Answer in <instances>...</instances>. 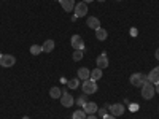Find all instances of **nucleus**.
<instances>
[{
	"label": "nucleus",
	"mask_w": 159,
	"mask_h": 119,
	"mask_svg": "<svg viewBox=\"0 0 159 119\" xmlns=\"http://www.w3.org/2000/svg\"><path fill=\"white\" fill-rule=\"evenodd\" d=\"M156 94V90H154V84H151L148 81V78L143 81V86H142V97L145 100H151Z\"/></svg>",
	"instance_id": "obj_1"
},
{
	"label": "nucleus",
	"mask_w": 159,
	"mask_h": 119,
	"mask_svg": "<svg viewBox=\"0 0 159 119\" xmlns=\"http://www.w3.org/2000/svg\"><path fill=\"white\" fill-rule=\"evenodd\" d=\"M81 89H83V94L89 95V94H96L97 89H99V86H97V83L94 81V79L89 78V79H86V81H83Z\"/></svg>",
	"instance_id": "obj_2"
},
{
	"label": "nucleus",
	"mask_w": 159,
	"mask_h": 119,
	"mask_svg": "<svg viewBox=\"0 0 159 119\" xmlns=\"http://www.w3.org/2000/svg\"><path fill=\"white\" fill-rule=\"evenodd\" d=\"M15 64H16V59H15V56H11V54H2V57H0V65L5 67V68L13 67Z\"/></svg>",
	"instance_id": "obj_3"
},
{
	"label": "nucleus",
	"mask_w": 159,
	"mask_h": 119,
	"mask_svg": "<svg viewBox=\"0 0 159 119\" xmlns=\"http://www.w3.org/2000/svg\"><path fill=\"white\" fill-rule=\"evenodd\" d=\"M73 11H75V16H76V18H83V16H86V15H88V3H84V2L76 3L75 8H73Z\"/></svg>",
	"instance_id": "obj_4"
},
{
	"label": "nucleus",
	"mask_w": 159,
	"mask_h": 119,
	"mask_svg": "<svg viewBox=\"0 0 159 119\" xmlns=\"http://www.w3.org/2000/svg\"><path fill=\"white\" fill-rule=\"evenodd\" d=\"M61 103H62V107H65V108H70L72 105L75 103V99L70 95V94H67V90H62V95H61Z\"/></svg>",
	"instance_id": "obj_5"
},
{
	"label": "nucleus",
	"mask_w": 159,
	"mask_h": 119,
	"mask_svg": "<svg viewBox=\"0 0 159 119\" xmlns=\"http://www.w3.org/2000/svg\"><path fill=\"white\" fill-rule=\"evenodd\" d=\"M70 43H72V48H75V51H83L84 49V40L81 38V35H73Z\"/></svg>",
	"instance_id": "obj_6"
},
{
	"label": "nucleus",
	"mask_w": 159,
	"mask_h": 119,
	"mask_svg": "<svg viewBox=\"0 0 159 119\" xmlns=\"http://www.w3.org/2000/svg\"><path fill=\"white\" fill-rule=\"evenodd\" d=\"M108 110L111 111V114L116 117V116H123L124 114V105L123 103H113V105H110V107H108Z\"/></svg>",
	"instance_id": "obj_7"
},
{
	"label": "nucleus",
	"mask_w": 159,
	"mask_h": 119,
	"mask_svg": "<svg viewBox=\"0 0 159 119\" xmlns=\"http://www.w3.org/2000/svg\"><path fill=\"white\" fill-rule=\"evenodd\" d=\"M145 79H147V76H143L142 73H134V75L130 76V84L132 86H137V87H142Z\"/></svg>",
	"instance_id": "obj_8"
},
{
	"label": "nucleus",
	"mask_w": 159,
	"mask_h": 119,
	"mask_svg": "<svg viewBox=\"0 0 159 119\" xmlns=\"http://www.w3.org/2000/svg\"><path fill=\"white\" fill-rule=\"evenodd\" d=\"M96 64H97V68H100V70H103V68H107L108 67V57H107V54H100L99 57H97V60H96Z\"/></svg>",
	"instance_id": "obj_9"
},
{
	"label": "nucleus",
	"mask_w": 159,
	"mask_h": 119,
	"mask_svg": "<svg viewBox=\"0 0 159 119\" xmlns=\"http://www.w3.org/2000/svg\"><path fill=\"white\" fill-rule=\"evenodd\" d=\"M76 78H78V79H81V81H86V79L91 78V70L86 68V67H81V68L76 72Z\"/></svg>",
	"instance_id": "obj_10"
},
{
	"label": "nucleus",
	"mask_w": 159,
	"mask_h": 119,
	"mask_svg": "<svg viewBox=\"0 0 159 119\" xmlns=\"http://www.w3.org/2000/svg\"><path fill=\"white\" fill-rule=\"evenodd\" d=\"M59 3H61V7H62V10H65L67 13H70V11H73V8H75V0H59Z\"/></svg>",
	"instance_id": "obj_11"
},
{
	"label": "nucleus",
	"mask_w": 159,
	"mask_h": 119,
	"mask_svg": "<svg viewBox=\"0 0 159 119\" xmlns=\"http://www.w3.org/2000/svg\"><path fill=\"white\" fill-rule=\"evenodd\" d=\"M83 110H84L86 114H96L97 110H99V107H97V103H94V102H88L84 107H83Z\"/></svg>",
	"instance_id": "obj_12"
},
{
	"label": "nucleus",
	"mask_w": 159,
	"mask_h": 119,
	"mask_svg": "<svg viewBox=\"0 0 159 119\" xmlns=\"http://www.w3.org/2000/svg\"><path fill=\"white\" fill-rule=\"evenodd\" d=\"M86 24H88V27H89V29H92V30H97V29L100 27V21H99V18H96V16L88 18Z\"/></svg>",
	"instance_id": "obj_13"
},
{
	"label": "nucleus",
	"mask_w": 159,
	"mask_h": 119,
	"mask_svg": "<svg viewBox=\"0 0 159 119\" xmlns=\"http://www.w3.org/2000/svg\"><path fill=\"white\" fill-rule=\"evenodd\" d=\"M147 78H148V81H150L151 84H157V83H159V73H157L154 68L148 73V76H147Z\"/></svg>",
	"instance_id": "obj_14"
},
{
	"label": "nucleus",
	"mask_w": 159,
	"mask_h": 119,
	"mask_svg": "<svg viewBox=\"0 0 159 119\" xmlns=\"http://www.w3.org/2000/svg\"><path fill=\"white\" fill-rule=\"evenodd\" d=\"M54 46H56V43H54V40H46V42L43 43V52H51L52 49H54Z\"/></svg>",
	"instance_id": "obj_15"
},
{
	"label": "nucleus",
	"mask_w": 159,
	"mask_h": 119,
	"mask_svg": "<svg viewBox=\"0 0 159 119\" xmlns=\"http://www.w3.org/2000/svg\"><path fill=\"white\" fill-rule=\"evenodd\" d=\"M107 37H108V33H107V30H105V29L99 27V29L96 30V38L99 40V42H103V40H107Z\"/></svg>",
	"instance_id": "obj_16"
},
{
	"label": "nucleus",
	"mask_w": 159,
	"mask_h": 119,
	"mask_svg": "<svg viewBox=\"0 0 159 119\" xmlns=\"http://www.w3.org/2000/svg\"><path fill=\"white\" fill-rule=\"evenodd\" d=\"M61 95H62V90L59 89V87H51V90H49V97L51 99H61Z\"/></svg>",
	"instance_id": "obj_17"
},
{
	"label": "nucleus",
	"mask_w": 159,
	"mask_h": 119,
	"mask_svg": "<svg viewBox=\"0 0 159 119\" xmlns=\"http://www.w3.org/2000/svg\"><path fill=\"white\" fill-rule=\"evenodd\" d=\"M86 117H88V114L84 113V110H83V108H81V110L78 108V110L73 113V116H72V119H86Z\"/></svg>",
	"instance_id": "obj_18"
},
{
	"label": "nucleus",
	"mask_w": 159,
	"mask_h": 119,
	"mask_svg": "<svg viewBox=\"0 0 159 119\" xmlns=\"http://www.w3.org/2000/svg\"><path fill=\"white\" fill-rule=\"evenodd\" d=\"M102 70L100 68H94V70H92L91 72V79H94V81H99V79L102 78Z\"/></svg>",
	"instance_id": "obj_19"
},
{
	"label": "nucleus",
	"mask_w": 159,
	"mask_h": 119,
	"mask_svg": "<svg viewBox=\"0 0 159 119\" xmlns=\"http://www.w3.org/2000/svg\"><path fill=\"white\" fill-rule=\"evenodd\" d=\"M88 102H89V100H88V95H86V94H83V95H80V97L76 99V105H78V107H81V108L84 107V105H86Z\"/></svg>",
	"instance_id": "obj_20"
},
{
	"label": "nucleus",
	"mask_w": 159,
	"mask_h": 119,
	"mask_svg": "<svg viewBox=\"0 0 159 119\" xmlns=\"http://www.w3.org/2000/svg\"><path fill=\"white\" fill-rule=\"evenodd\" d=\"M42 51H43V48L40 46V45H32V46H30V54H32V56H38Z\"/></svg>",
	"instance_id": "obj_21"
},
{
	"label": "nucleus",
	"mask_w": 159,
	"mask_h": 119,
	"mask_svg": "<svg viewBox=\"0 0 159 119\" xmlns=\"http://www.w3.org/2000/svg\"><path fill=\"white\" fill-rule=\"evenodd\" d=\"M67 86H69L70 89H76V87L80 86V79H78V78H75V79H70V81H67Z\"/></svg>",
	"instance_id": "obj_22"
},
{
	"label": "nucleus",
	"mask_w": 159,
	"mask_h": 119,
	"mask_svg": "<svg viewBox=\"0 0 159 119\" xmlns=\"http://www.w3.org/2000/svg\"><path fill=\"white\" fill-rule=\"evenodd\" d=\"M83 59V51H75L73 52V60H81Z\"/></svg>",
	"instance_id": "obj_23"
},
{
	"label": "nucleus",
	"mask_w": 159,
	"mask_h": 119,
	"mask_svg": "<svg viewBox=\"0 0 159 119\" xmlns=\"http://www.w3.org/2000/svg\"><path fill=\"white\" fill-rule=\"evenodd\" d=\"M97 114H99L100 117L107 116V111H105V107H103V108H99V110H97Z\"/></svg>",
	"instance_id": "obj_24"
},
{
	"label": "nucleus",
	"mask_w": 159,
	"mask_h": 119,
	"mask_svg": "<svg viewBox=\"0 0 159 119\" xmlns=\"http://www.w3.org/2000/svg\"><path fill=\"white\" fill-rule=\"evenodd\" d=\"M102 119H116V117H115L113 114H107V116H103Z\"/></svg>",
	"instance_id": "obj_25"
},
{
	"label": "nucleus",
	"mask_w": 159,
	"mask_h": 119,
	"mask_svg": "<svg viewBox=\"0 0 159 119\" xmlns=\"http://www.w3.org/2000/svg\"><path fill=\"white\" fill-rule=\"evenodd\" d=\"M154 57H156V60H159V48H157L156 52H154Z\"/></svg>",
	"instance_id": "obj_26"
},
{
	"label": "nucleus",
	"mask_w": 159,
	"mask_h": 119,
	"mask_svg": "<svg viewBox=\"0 0 159 119\" xmlns=\"http://www.w3.org/2000/svg\"><path fill=\"white\" fill-rule=\"evenodd\" d=\"M86 119H97V116H96V114H88Z\"/></svg>",
	"instance_id": "obj_27"
},
{
	"label": "nucleus",
	"mask_w": 159,
	"mask_h": 119,
	"mask_svg": "<svg viewBox=\"0 0 159 119\" xmlns=\"http://www.w3.org/2000/svg\"><path fill=\"white\" fill-rule=\"evenodd\" d=\"M154 86H156V87H154V90H156L157 94H159V83H157V84H154Z\"/></svg>",
	"instance_id": "obj_28"
},
{
	"label": "nucleus",
	"mask_w": 159,
	"mask_h": 119,
	"mask_svg": "<svg viewBox=\"0 0 159 119\" xmlns=\"http://www.w3.org/2000/svg\"><path fill=\"white\" fill-rule=\"evenodd\" d=\"M81 2H84V3H91L92 0H81Z\"/></svg>",
	"instance_id": "obj_29"
},
{
	"label": "nucleus",
	"mask_w": 159,
	"mask_h": 119,
	"mask_svg": "<svg viewBox=\"0 0 159 119\" xmlns=\"http://www.w3.org/2000/svg\"><path fill=\"white\" fill-rule=\"evenodd\" d=\"M154 70H156V72H157V73H159V65H157V67H156V68H154Z\"/></svg>",
	"instance_id": "obj_30"
},
{
	"label": "nucleus",
	"mask_w": 159,
	"mask_h": 119,
	"mask_svg": "<svg viewBox=\"0 0 159 119\" xmlns=\"http://www.w3.org/2000/svg\"><path fill=\"white\" fill-rule=\"evenodd\" d=\"M22 119H30V117H29V116H24V117H22Z\"/></svg>",
	"instance_id": "obj_31"
},
{
	"label": "nucleus",
	"mask_w": 159,
	"mask_h": 119,
	"mask_svg": "<svg viewBox=\"0 0 159 119\" xmlns=\"http://www.w3.org/2000/svg\"><path fill=\"white\" fill-rule=\"evenodd\" d=\"M97 2H105V0H97Z\"/></svg>",
	"instance_id": "obj_32"
},
{
	"label": "nucleus",
	"mask_w": 159,
	"mask_h": 119,
	"mask_svg": "<svg viewBox=\"0 0 159 119\" xmlns=\"http://www.w3.org/2000/svg\"><path fill=\"white\" fill-rule=\"evenodd\" d=\"M116 2H123V0H116Z\"/></svg>",
	"instance_id": "obj_33"
},
{
	"label": "nucleus",
	"mask_w": 159,
	"mask_h": 119,
	"mask_svg": "<svg viewBox=\"0 0 159 119\" xmlns=\"http://www.w3.org/2000/svg\"><path fill=\"white\" fill-rule=\"evenodd\" d=\"M0 57H2V52H0Z\"/></svg>",
	"instance_id": "obj_34"
}]
</instances>
